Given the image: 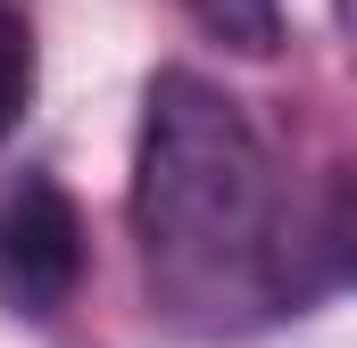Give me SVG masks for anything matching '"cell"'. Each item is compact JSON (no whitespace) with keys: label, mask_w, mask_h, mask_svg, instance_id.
Here are the masks:
<instances>
[{"label":"cell","mask_w":357,"mask_h":348,"mask_svg":"<svg viewBox=\"0 0 357 348\" xmlns=\"http://www.w3.org/2000/svg\"><path fill=\"white\" fill-rule=\"evenodd\" d=\"M341 25H349V50H357V0H341Z\"/></svg>","instance_id":"5"},{"label":"cell","mask_w":357,"mask_h":348,"mask_svg":"<svg viewBox=\"0 0 357 348\" xmlns=\"http://www.w3.org/2000/svg\"><path fill=\"white\" fill-rule=\"evenodd\" d=\"M133 249L150 315L191 340H241L316 307L307 191L225 84L167 67L133 133Z\"/></svg>","instance_id":"1"},{"label":"cell","mask_w":357,"mask_h":348,"mask_svg":"<svg viewBox=\"0 0 357 348\" xmlns=\"http://www.w3.org/2000/svg\"><path fill=\"white\" fill-rule=\"evenodd\" d=\"M33 84H42L33 8H25V0H0V141L25 125V108H33Z\"/></svg>","instance_id":"3"},{"label":"cell","mask_w":357,"mask_h":348,"mask_svg":"<svg viewBox=\"0 0 357 348\" xmlns=\"http://www.w3.org/2000/svg\"><path fill=\"white\" fill-rule=\"evenodd\" d=\"M216 42H233V50H250V58H266L274 42H282V0H183Z\"/></svg>","instance_id":"4"},{"label":"cell","mask_w":357,"mask_h":348,"mask_svg":"<svg viewBox=\"0 0 357 348\" xmlns=\"http://www.w3.org/2000/svg\"><path fill=\"white\" fill-rule=\"evenodd\" d=\"M84 282V216L50 174L0 182V307L50 324Z\"/></svg>","instance_id":"2"}]
</instances>
